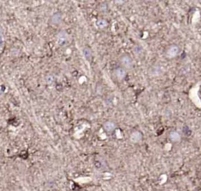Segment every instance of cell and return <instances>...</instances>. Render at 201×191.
I'll list each match as a JSON object with an SVG mask.
<instances>
[{"mask_svg": "<svg viewBox=\"0 0 201 191\" xmlns=\"http://www.w3.org/2000/svg\"><path fill=\"white\" fill-rule=\"evenodd\" d=\"M119 62L122 67L125 69H131L134 66V61L128 54H122L119 59Z\"/></svg>", "mask_w": 201, "mask_h": 191, "instance_id": "1", "label": "cell"}, {"mask_svg": "<svg viewBox=\"0 0 201 191\" xmlns=\"http://www.w3.org/2000/svg\"><path fill=\"white\" fill-rule=\"evenodd\" d=\"M179 53H180V48L176 44L170 45L166 51V56L170 59L175 58L176 56L178 55Z\"/></svg>", "mask_w": 201, "mask_h": 191, "instance_id": "2", "label": "cell"}, {"mask_svg": "<svg viewBox=\"0 0 201 191\" xmlns=\"http://www.w3.org/2000/svg\"><path fill=\"white\" fill-rule=\"evenodd\" d=\"M62 20V15L61 13L57 12V13H53V15L50 17V23L53 26H58L60 23L61 22Z\"/></svg>", "mask_w": 201, "mask_h": 191, "instance_id": "3", "label": "cell"}, {"mask_svg": "<svg viewBox=\"0 0 201 191\" xmlns=\"http://www.w3.org/2000/svg\"><path fill=\"white\" fill-rule=\"evenodd\" d=\"M130 140L133 143H138L142 140V134L138 132V131H134L133 132L130 136Z\"/></svg>", "mask_w": 201, "mask_h": 191, "instance_id": "4", "label": "cell"}, {"mask_svg": "<svg viewBox=\"0 0 201 191\" xmlns=\"http://www.w3.org/2000/svg\"><path fill=\"white\" fill-rule=\"evenodd\" d=\"M126 70L125 68L123 67H118L116 70H115V74L116 77H117V79L119 81H122L126 77Z\"/></svg>", "mask_w": 201, "mask_h": 191, "instance_id": "5", "label": "cell"}, {"mask_svg": "<svg viewBox=\"0 0 201 191\" xmlns=\"http://www.w3.org/2000/svg\"><path fill=\"white\" fill-rule=\"evenodd\" d=\"M169 137L173 142H178L181 141V136L177 131H171L169 134Z\"/></svg>", "mask_w": 201, "mask_h": 191, "instance_id": "6", "label": "cell"}, {"mask_svg": "<svg viewBox=\"0 0 201 191\" xmlns=\"http://www.w3.org/2000/svg\"><path fill=\"white\" fill-rule=\"evenodd\" d=\"M104 128L108 132H112L116 129V124L113 122H107L104 124Z\"/></svg>", "mask_w": 201, "mask_h": 191, "instance_id": "7", "label": "cell"}, {"mask_svg": "<svg viewBox=\"0 0 201 191\" xmlns=\"http://www.w3.org/2000/svg\"><path fill=\"white\" fill-rule=\"evenodd\" d=\"M150 69L151 70H149V73H150L152 76H159L160 73H162V70H161V68L160 67L155 66V67H152Z\"/></svg>", "mask_w": 201, "mask_h": 191, "instance_id": "8", "label": "cell"}, {"mask_svg": "<svg viewBox=\"0 0 201 191\" xmlns=\"http://www.w3.org/2000/svg\"><path fill=\"white\" fill-rule=\"evenodd\" d=\"M133 51H134V53L136 55L138 56H140L141 54H143L144 53V49L143 48L141 47V45H135L134 48H133Z\"/></svg>", "mask_w": 201, "mask_h": 191, "instance_id": "9", "label": "cell"}, {"mask_svg": "<svg viewBox=\"0 0 201 191\" xmlns=\"http://www.w3.org/2000/svg\"><path fill=\"white\" fill-rule=\"evenodd\" d=\"M96 25H97V26L99 29H104V28H106L107 26H108V22L105 19H99L98 21H97Z\"/></svg>", "mask_w": 201, "mask_h": 191, "instance_id": "10", "label": "cell"}, {"mask_svg": "<svg viewBox=\"0 0 201 191\" xmlns=\"http://www.w3.org/2000/svg\"><path fill=\"white\" fill-rule=\"evenodd\" d=\"M83 55L85 56V58L87 59H91V56H92V52H91V50L89 48H84L83 50Z\"/></svg>", "mask_w": 201, "mask_h": 191, "instance_id": "11", "label": "cell"}, {"mask_svg": "<svg viewBox=\"0 0 201 191\" xmlns=\"http://www.w3.org/2000/svg\"><path fill=\"white\" fill-rule=\"evenodd\" d=\"M115 3L116 5H119V6H121V5H123L126 2V0H114Z\"/></svg>", "mask_w": 201, "mask_h": 191, "instance_id": "12", "label": "cell"}, {"mask_svg": "<svg viewBox=\"0 0 201 191\" xmlns=\"http://www.w3.org/2000/svg\"><path fill=\"white\" fill-rule=\"evenodd\" d=\"M100 10L102 12H105L107 10H108V6H107L106 3H102L100 4Z\"/></svg>", "mask_w": 201, "mask_h": 191, "instance_id": "13", "label": "cell"}, {"mask_svg": "<svg viewBox=\"0 0 201 191\" xmlns=\"http://www.w3.org/2000/svg\"><path fill=\"white\" fill-rule=\"evenodd\" d=\"M144 3H152L153 0H142Z\"/></svg>", "mask_w": 201, "mask_h": 191, "instance_id": "14", "label": "cell"}, {"mask_svg": "<svg viewBox=\"0 0 201 191\" xmlns=\"http://www.w3.org/2000/svg\"><path fill=\"white\" fill-rule=\"evenodd\" d=\"M23 1H25V2H28V1H30V0H23Z\"/></svg>", "mask_w": 201, "mask_h": 191, "instance_id": "15", "label": "cell"}, {"mask_svg": "<svg viewBox=\"0 0 201 191\" xmlns=\"http://www.w3.org/2000/svg\"><path fill=\"white\" fill-rule=\"evenodd\" d=\"M199 3H200L201 4V0H199Z\"/></svg>", "mask_w": 201, "mask_h": 191, "instance_id": "16", "label": "cell"}]
</instances>
